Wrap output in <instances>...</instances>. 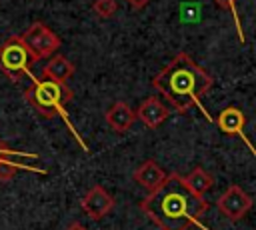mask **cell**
I'll return each instance as SVG.
<instances>
[{
    "label": "cell",
    "instance_id": "cell-3",
    "mask_svg": "<svg viewBox=\"0 0 256 230\" xmlns=\"http://www.w3.org/2000/svg\"><path fill=\"white\" fill-rule=\"evenodd\" d=\"M24 98L34 106L44 118H66V104L74 98L72 88L66 82H54V80H36L30 84L24 92Z\"/></svg>",
    "mask_w": 256,
    "mask_h": 230
},
{
    "label": "cell",
    "instance_id": "cell-15",
    "mask_svg": "<svg viewBox=\"0 0 256 230\" xmlns=\"http://www.w3.org/2000/svg\"><path fill=\"white\" fill-rule=\"evenodd\" d=\"M92 10H94L96 16L108 20V18H112L116 14L118 4H116V0H94L92 2Z\"/></svg>",
    "mask_w": 256,
    "mask_h": 230
},
{
    "label": "cell",
    "instance_id": "cell-14",
    "mask_svg": "<svg viewBox=\"0 0 256 230\" xmlns=\"http://www.w3.org/2000/svg\"><path fill=\"white\" fill-rule=\"evenodd\" d=\"M182 182H184V186H186L194 196H204V194L212 188L214 178H212V174H208L204 168L196 166L192 172H188L186 176H182Z\"/></svg>",
    "mask_w": 256,
    "mask_h": 230
},
{
    "label": "cell",
    "instance_id": "cell-9",
    "mask_svg": "<svg viewBox=\"0 0 256 230\" xmlns=\"http://www.w3.org/2000/svg\"><path fill=\"white\" fill-rule=\"evenodd\" d=\"M132 178H134L142 188H146L148 192H154V190H158V188L166 182L168 174L158 166L156 160H144V162L132 172Z\"/></svg>",
    "mask_w": 256,
    "mask_h": 230
},
{
    "label": "cell",
    "instance_id": "cell-16",
    "mask_svg": "<svg viewBox=\"0 0 256 230\" xmlns=\"http://www.w3.org/2000/svg\"><path fill=\"white\" fill-rule=\"evenodd\" d=\"M214 2H216V4H220L222 8L232 10V14H234V22H236V32H238V36H240V42H244V34H242L240 20H238V14H236V0H214Z\"/></svg>",
    "mask_w": 256,
    "mask_h": 230
},
{
    "label": "cell",
    "instance_id": "cell-2",
    "mask_svg": "<svg viewBox=\"0 0 256 230\" xmlns=\"http://www.w3.org/2000/svg\"><path fill=\"white\" fill-rule=\"evenodd\" d=\"M212 84L214 78L202 66H198L188 52H178L152 78V86L168 100V104L176 112H186L192 106H200L208 120L212 118L202 108L200 98L212 88Z\"/></svg>",
    "mask_w": 256,
    "mask_h": 230
},
{
    "label": "cell",
    "instance_id": "cell-12",
    "mask_svg": "<svg viewBox=\"0 0 256 230\" xmlns=\"http://www.w3.org/2000/svg\"><path fill=\"white\" fill-rule=\"evenodd\" d=\"M34 160H38V154L14 150V148H10L4 140H0V162H10V164H16V166H20V168H24V170L46 174L44 168H38V166H32V164H30V162H34Z\"/></svg>",
    "mask_w": 256,
    "mask_h": 230
},
{
    "label": "cell",
    "instance_id": "cell-17",
    "mask_svg": "<svg viewBox=\"0 0 256 230\" xmlns=\"http://www.w3.org/2000/svg\"><path fill=\"white\" fill-rule=\"evenodd\" d=\"M16 170H20V166L10 164V162H0V182H8L14 178Z\"/></svg>",
    "mask_w": 256,
    "mask_h": 230
},
{
    "label": "cell",
    "instance_id": "cell-19",
    "mask_svg": "<svg viewBox=\"0 0 256 230\" xmlns=\"http://www.w3.org/2000/svg\"><path fill=\"white\" fill-rule=\"evenodd\" d=\"M64 230H88V228H86L82 222H70V224H68Z\"/></svg>",
    "mask_w": 256,
    "mask_h": 230
},
{
    "label": "cell",
    "instance_id": "cell-1",
    "mask_svg": "<svg viewBox=\"0 0 256 230\" xmlns=\"http://www.w3.org/2000/svg\"><path fill=\"white\" fill-rule=\"evenodd\" d=\"M140 210L160 230H190L206 214L208 202L204 196H194L184 186L182 176L172 172L158 190L148 192Z\"/></svg>",
    "mask_w": 256,
    "mask_h": 230
},
{
    "label": "cell",
    "instance_id": "cell-10",
    "mask_svg": "<svg viewBox=\"0 0 256 230\" xmlns=\"http://www.w3.org/2000/svg\"><path fill=\"white\" fill-rule=\"evenodd\" d=\"M136 118L148 126V128H158L166 118H168V106L162 104L158 98L150 96L146 100H142V104L136 108Z\"/></svg>",
    "mask_w": 256,
    "mask_h": 230
},
{
    "label": "cell",
    "instance_id": "cell-4",
    "mask_svg": "<svg viewBox=\"0 0 256 230\" xmlns=\"http://www.w3.org/2000/svg\"><path fill=\"white\" fill-rule=\"evenodd\" d=\"M36 62V56L28 48V44L22 40V36H10L0 46V72L8 76L12 82L22 80L32 64Z\"/></svg>",
    "mask_w": 256,
    "mask_h": 230
},
{
    "label": "cell",
    "instance_id": "cell-11",
    "mask_svg": "<svg viewBox=\"0 0 256 230\" xmlns=\"http://www.w3.org/2000/svg\"><path fill=\"white\" fill-rule=\"evenodd\" d=\"M104 118H106V124H108L114 132L122 134V132L130 130V126L134 124V120H136V112H134L124 100H116V102L106 110Z\"/></svg>",
    "mask_w": 256,
    "mask_h": 230
},
{
    "label": "cell",
    "instance_id": "cell-13",
    "mask_svg": "<svg viewBox=\"0 0 256 230\" xmlns=\"http://www.w3.org/2000/svg\"><path fill=\"white\" fill-rule=\"evenodd\" d=\"M74 70H76V66H74L66 56L54 54V56H50V60L46 62L42 74H44V78L54 80V82H68V80L72 78Z\"/></svg>",
    "mask_w": 256,
    "mask_h": 230
},
{
    "label": "cell",
    "instance_id": "cell-7",
    "mask_svg": "<svg viewBox=\"0 0 256 230\" xmlns=\"http://www.w3.org/2000/svg\"><path fill=\"white\" fill-rule=\"evenodd\" d=\"M114 204H116V202H114V196H112L104 186H100V184L92 186V188L82 196V200H80L82 210H84L92 220H102L106 214L112 212Z\"/></svg>",
    "mask_w": 256,
    "mask_h": 230
},
{
    "label": "cell",
    "instance_id": "cell-6",
    "mask_svg": "<svg viewBox=\"0 0 256 230\" xmlns=\"http://www.w3.org/2000/svg\"><path fill=\"white\" fill-rule=\"evenodd\" d=\"M252 204H254L252 198H250L238 184L228 186V188L220 194V198L216 200V208H218V212H220L224 218L232 220V222L242 220V218L250 212Z\"/></svg>",
    "mask_w": 256,
    "mask_h": 230
},
{
    "label": "cell",
    "instance_id": "cell-8",
    "mask_svg": "<svg viewBox=\"0 0 256 230\" xmlns=\"http://www.w3.org/2000/svg\"><path fill=\"white\" fill-rule=\"evenodd\" d=\"M244 124H246V116L240 108L236 106H228L224 108L218 116H216V126L220 128V132L228 134V136H238L246 142V146L250 148V152L256 156V148L252 146V142L248 140V136L244 134Z\"/></svg>",
    "mask_w": 256,
    "mask_h": 230
},
{
    "label": "cell",
    "instance_id": "cell-5",
    "mask_svg": "<svg viewBox=\"0 0 256 230\" xmlns=\"http://www.w3.org/2000/svg\"><path fill=\"white\" fill-rule=\"evenodd\" d=\"M22 40L28 44V48L32 50V54L36 56V60L40 58H50L56 54V50L60 48L62 40L60 36H56V32H52L46 24L42 22H34L24 34Z\"/></svg>",
    "mask_w": 256,
    "mask_h": 230
},
{
    "label": "cell",
    "instance_id": "cell-18",
    "mask_svg": "<svg viewBox=\"0 0 256 230\" xmlns=\"http://www.w3.org/2000/svg\"><path fill=\"white\" fill-rule=\"evenodd\" d=\"M128 4H130V8L132 10H142V8H146L148 6V2L150 0H126Z\"/></svg>",
    "mask_w": 256,
    "mask_h": 230
}]
</instances>
